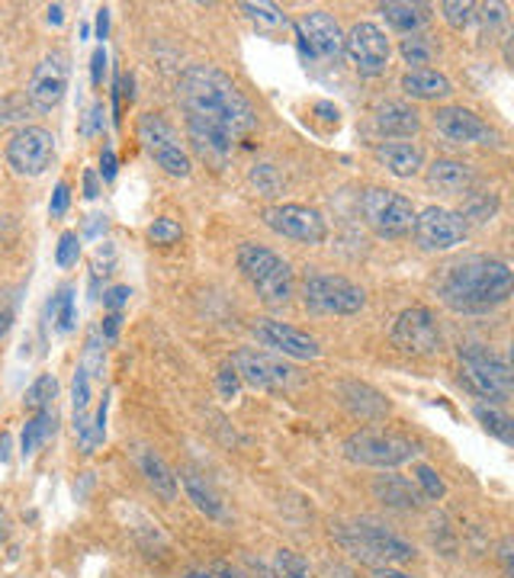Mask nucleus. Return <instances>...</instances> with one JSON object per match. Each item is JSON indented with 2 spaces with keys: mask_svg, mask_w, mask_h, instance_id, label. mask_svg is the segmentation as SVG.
<instances>
[{
  "mask_svg": "<svg viewBox=\"0 0 514 578\" xmlns=\"http://www.w3.org/2000/svg\"><path fill=\"white\" fill-rule=\"evenodd\" d=\"M177 100L184 110L190 145L212 164H226L238 152V145L258 129L251 100L238 90L232 77L212 65H190L181 75Z\"/></svg>",
  "mask_w": 514,
  "mask_h": 578,
  "instance_id": "nucleus-1",
  "label": "nucleus"
},
{
  "mask_svg": "<svg viewBox=\"0 0 514 578\" xmlns=\"http://www.w3.org/2000/svg\"><path fill=\"white\" fill-rule=\"evenodd\" d=\"M514 290L512 268L499 258L470 254L440 270L437 296L453 312H492L505 306Z\"/></svg>",
  "mask_w": 514,
  "mask_h": 578,
  "instance_id": "nucleus-2",
  "label": "nucleus"
},
{
  "mask_svg": "<svg viewBox=\"0 0 514 578\" xmlns=\"http://www.w3.org/2000/svg\"><path fill=\"white\" fill-rule=\"evenodd\" d=\"M331 537L338 539L354 559L380 569V566H398V563H412L415 559V546L408 539H402L393 531H386L380 521L360 517L351 524H335Z\"/></svg>",
  "mask_w": 514,
  "mask_h": 578,
  "instance_id": "nucleus-3",
  "label": "nucleus"
},
{
  "mask_svg": "<svg viewBox=\"0 0 514 578\" xmlns=\"http://www.w3.org/2000/svg\"><path fill=\"white\" fill-rule=\"evenodd\" d=\"M238 270L244 273V280L254 286V293L267 303V306H286L293 296V270L280 258L277 251L264 248V244H241L238 248Z\"/></svg>",
  "mask_w": 514,
  "mask_h": 578,
  "instance_id": "nucleus-4",
  "label": "nucleus"
},
{
  "mask_svg": "<svg viewBox=\"0 0 514 578\" xmlns=\"http://www.w3.org/2000/svg\"><path fill=\"white\" fill-rule=\"evenodd\" d=\"M460 380L463 385L485 399L489 405H505L512 399V367L505 357L479 345L460 347Z\"/></svg>",
  "mask_w": 514,
  "mask_h": 578,
  "instance_id": "nucleus-5",
  "label": "nucleus"
},
{
  "mask_svg": "<svg viewBox=\"0 0 514 578\" xmlns=\"http://www.w3.org/2000/svg\"><path fill=\"white\" fill-rule=\"evenodd\" d=\"M418 447L393 430H380V427H363L354 430L345 440V457L357 466H373V469H396L415 460Z\"/></svg>",
  "mask_w": 514,
  "mask_h": 578,
  "instance_id": "nucleus-6",
  "label": "nucleus"
},
{
  "mask_svg": "<svg viewBox=\"0 0 514 578\" xmlns=\"http://www.w3.org/2000/svg\"><path fill=\"white\" fill-rule=\"evenodd\" d=\"M303 303L318 315H357L367 306V293L354 280L338 273H309L303 280Z\"/></svg>",
  "mask_w": 514,
  "mask_h": 578,
  "instance_id": "nucleus-7",
  "label": "nucleus"
},
{
  "mask_svg": "<svg viewBox=\"0 0 514 578\" xmlns=\"http://www.w3.org/2000/svg\"><path fill=\"white\" fill-rule=\"evenodd\" d=\"M360 216L380 238H405L415 226V206L408 196L383 187H370L360 196Z\"/></svg>",
  "mask_w": 514,
  "mask_h": 578,
  "instance_id": "nucleus-8",
  "label": "nucleus"
},
{
  "mask_svg": "<svg viewBox=\"0 0 514 578\" xmlns=\"http://www.w3.org/2000/svg\"><path fill=\"white\" fill-rule=\"evenodd\" d=\"M296 42L306 65H338L345 55V33L325 10H309L296 20Z\"/></svg>",
  "mask_w": 514,
  "mask_h": 578,
  "instance_id": "nucleus-9",
  "label": "nucleus"
},
{
  "mask_svg": "<svg viewBox=\"0 0 514 578\" xmlns=\"http://www.w3.org/2000/svg\"><path fill=\"white\" fill-rule=\"evenodd\" d=\"M412 235L418 241L422 251H453L467 241L470 235V226L467 219L457 212V209H444V206H428L422 212H415V226H412Z\"/></svg>",
  "mask_w": 514,
  "mask_h": 578,
  "instance_id": "nucleus-10",
  "label": "nucleus"
},
{
  "mask_svg": "<svg viewBox=\"0 0 514 578\" xmlns=\"http://www.w3.org/2000/svg\"><path fill=\"white\" fill-rule=\"evenodd\" d=\"M139 139H142L145 152L155 157L161 171H167L171 177H190V171H194L190 154L184 152L177 132L158 113H145L139 119Z\"/></svg>",
  "mask_w": 514,
  "mask_h": 578,
  "instance_id": "nucleus-11",
  "label": "nucleus"
},
{
  "mask_svg": "<svg viewBox=\"0 0 514 578\" xmlns=\"http://www.w3.org/2000/svg\"><path fill=\"white\" fill-rule=\"evenodd\" d=\"M68 80H72V58H68V52H62V48L48 52L40 65H36L33 77H30V87H26L30 107L40 110V113H52L65 100Z\"/></svg>",
  "mask_w": 514,
  "mask_h": 578,
  "instance_id": "nucleus-12",
  "label": "nucleus"
},
{
  "mask_svg": "<svg viewBox=\"0 0 514 578\" xmlns=\"http://www.w3.org/2000/svg\"><path fill=\"white\" fill-rule=\"evenodd\" d=\"M393 345L412 357H435L444 345L435 312L425 306L405 308L393 325Z\"/></svg>",
  "mask_w": 514,
  "mask_h": 578,
  "instance_id": "nucleus-13",
  "label": "nucleus"
},
{
  "mask_svg": "<svg viewBox=\"0 0 514 578\" xmlns=\"http://www.w3.org/2000/svg\"><path fill=\"white\" fill-rule=\"evenodd\" d=\"M390 39L376 23H357L345 36V55L360 77H376L390 65Z\"/></svg>",
  "mask_w": 514,
  "mask_h": 578,
  "instance_id": "nucleus-14",
  "label": "nucleus"
},
{
  "mask_svg": "<svg viewBox=\"0 0 514 578\" xmlns=\"http://www.w3.org/2000/svg\"><path fill=\"white\" fill-rule=\"evenodd\" d=\"M264 226L283 238H293L299 244H321L328 238V226L318 209L299 206V203H280L264 209Z\"/></svg>",
  "mask_w": 514,
  "mask_h": 578,
  "instance_id": "nucleus-15",
  "label": "nucleus"
},
{
  "mask_svg": "<svg viewBox=\"0 0 514 578\" xmlns=\"http://www.w3.org/2000/svg\"><path fill=\"white\" fill-rule=\"evenodd\" d=\"M55 154V139L42 126H26L7 142V161L20 177H40L52 164Z\"/></svg>",
  "mask_w": 514,
  "mask_h": 578,
  "instance_id": "nucleus-16",
  "label": "nucleus"
},
{
  "mask_svg": "<svg viewBox=\"0 0 514 578\" xmlns=\"http://www.w3.org/2000/svg\"><path fill=\"white\" fill-rule=\"evenodd\" d=\"M232 370L238 373V380L261 392H280L293 383V370L283 367L280 360L267 357L264 350H254V347H241L232 353Z\"/></svg>",
  "mask_w": 514,
  "mask_h": 578,
  "instance_id": "nucleus-17",
  "label": "nucleus"
},
{
  "mask_svg": "<svg viewBox=\"0 0 514 578\" xmlns=\"http://www.w3.org/2000/svg\"><path fill=\"white\" fill-rule=\"evenodd\" d=\"M435 129L457 145H495V129L482 122V116L467 110V107H437Z\"/></svg>",
  "mask_w": 514,
  "mask_h": 578,
  "instance_id": "nucleus-18",
  "label": "nucleus"
},
{
  "mask_svg": "<svg viewBox=\"0 0 514 578\" xmlns=\"http://www.w3.org/2000/svg\"><path fill=\"white\" fill-rule=\"evenodd\" d=\"M254 335L264 347L277 350L283 357H293V360H316L321 353V347L313 335H306V331H299L286 321H277V318H258Z\"/></svg>",
  "mask_w": 514,
  "mask_h": 578,
  "instance_id": "nucleus-19",
  "label": "nucleus"
},
{
  "mask_svg": "<svg viewBox=\"0 0 514 578\" xmlns=\"http://www.w3.org/2000/svg\"><path fill=\"white\" fill-rule=\"evenodd\" d=\"M428 187L440 196H467L475 187L473 167L457 157H437L428 167Z\"/></svg>",
  "mask_w": 514,
  "mask_h": 578,
  "instance_id": "nucleus-20",
  "label": "nucleus"
},
{
  "mask_svg": "<svg viewBox=\"0 0 514 578\" xmlns=\"http://www.w3.org/2000/svg\"><path fill=\"white\" fill-rule=\"evenodd\" d=\"M373 129L386 139H412L422 129V119L408 103L383 100L373 107Z\"/></svg>",
  "mask_w": 514,
  "mask_h": 578,
  "instance_id": "nucleus-21",
  "label": "nucleus"
},
{
  "mask_svg": "<svg viewBox=\"0 0 514 578\" xmlns=\"http://www.w3.org/2000/svg\"><path fill=\"white\" fill-rule=\"evenodd\" d=\"M373 157L396 177H415L425 167V152L415 142H380Z\"/></svg>",
  "mask_w": 514,
  "mask_h": 578,
  "instance_id": "nucleus-22",
  "label": "nucleus"
},
{
  "mask_svg": "<svg viewBox=\"0 0 514 578\" xmlns=\"http://www.w3.org/2000/svg\"><path fill=\"white\" fill-rule=\"evenodd\" d=\"M402 94L412 100H444L453 94V84L435 68H408L402 75Z\"/></svg>",
  "mask_w": 514,
  "mask_h": 578,
  "instance_id": "nucleus-23",
  "label": "nucleus"
},
{
  "mask_svg": "<svg viewBox=\"0 0 514 578\" xmlns=\"http://www.w3.org/2000/svg\"><path fill=\"white\" fill-rule=\"evenodd\" d=\"M341 395H345V405L354 412L357 418L363 422H376L390 412V402L367 383H345L341 385Z\"/></svg>",
  "mask_w": 514,
  "mask_h": 578,
  "instance_id": "nucleus-24",
  "label": "nucleus"
},
{
  "mask_svg": "<svg viewBox=\"0 0 514 578\" xmlns=\"http://www.w3.org/2000/svg\"><path fill=\"white\" fill-rule=\"evenodd\" d=\"M373 495L386 508H398V511H412V508L422 504V495L415 492V486L402 476H380L373 482Z\"/></svg>",
  "mask_w": 514,
  "mask_h": 578,
  "instance_id": "nucleus-25",
  "label": "nucleus"
},
{
  "mask_svg": "<svg viewBox=\"0 0 514 578\" xmlns=\"http://www.w3.org/2000/svg\"><path fill=\"white\" fill-rule=\"evenodd\" d=\"M380 13L386 17V23L396 30V33H418L428 20H431V7L428 3H383Z\"/></svg>",
  "mask_w": 514,
  "mask_h": 578,
  "instance_id": "nucleus-26",
  "label": "nucleus"
},
{
  "mask_svg": "<svg viewBox=\"0 0 514 578\" xmlns=\"http://www.w3.org/2000/svg\"><path fill=\"white\" fill-rule=\"evenodd\" d=\"M181 482H184V489H187V499L194 501L206 517H216V521L226 517V504H222V499L216 495V489H212L199 472L184 469V472H181Z\"/></svg>",
  "mask_w": 514,
  "mask_h": 578,
  "instance_id": "nucleus-27",
  "label": "nucleus"
},
{
  "mask_svg": "<svg viewBox=\"0 0 514 578\" xmlns=\"http://www.w3.org/2000/svg\"><path fill=\"white\" fill-rule=\"evenodd\" d=\"M139 462H142V476L155 489V495H161L164 501L177 499V476L171 472V466L161 460L155 450H145Z\"/></svg>",
  "mask_w": 514,
  "mask_h": 578,
  "instance_id": "nucleus-28",
  "label": "nucleus"
},
{
  "mask_svg": "<svg viewBox=\"0 0 514 578\" xmlns=\"http://www.w3.org/2000/svg\"><path fill=\"white\" fill-rule=\"evenodd\" d=\"M258 572H261V578H316L306 556H299L296 549H277L267 566L258 563Z\"/></svg>",
  "mask_w": 514,
  "mask_h": 578,
  "instance_id": "nucleus-29",
  "label": "nucleus"
},
{
  "mask_svg": "<svg viewBox=\"0 0 514 578\" xmlns=\"http://www.w3.org/2000/svg\"><path fill=\"white\" fill-rule=\"evenodd\" d=\"M241 13L261 30V33H277L286 26V13L280 10L277 3H267V0H244L241 3Z\"/></svg>",
  "mask_w": 514,
  "mask_h": 578,
  "instance_id": "nucleus-30",
  "label": "nucleus"
},
{
  "mask_svg": "<svg viewBox=\"0 0 514 578\" xmlns=\"http://www.w3.org/2000/svg\"><path fill=\"white\" fill-rule=\"evenodd\" d=\"M48 321L55 325V331L58 335H68L72 328H75V321H78V312H75V293L68 290V286H62L52 299H48Z\"/></svg>",
  "mask_w": 514,
  "mask_h": 578,
  "instance_id": "nucleus-31",
  "label": "nucleus"
},
{
  "mask_svg": "<svg viewBox=\"0 0 514 578\" xmlns=\"http://www.w3.org/2000/svg\"><path fill=\"white\" fill-rule=\"evenodd\" d=\"M52 430H55V412H52V408L36 412V415L26 422V427H23V457H33Z\"/></svg>",
  "mask_w": 514,
  "mask_h": 578,
  "instance_id": "nucleus-32",
  "label": "nucleus"
},
{
  "mask_svg": "<svg viewBox=\"0 0 514 578\" xmlns=\"http://www.w3.org/2000/svg\"><path fill=\"white\" fill-rule=\"evenodd\" d=\"M475 422L482 424L492 437H499L502 444H512L514 440V424L505 412H499L495 405H475L473 408Z\"/></svg>",
  "mask_w": 514,
  "mask_h": 578,
  "instance_id": "nucleus-33",
  "label": "nucleus"
},
{
  "mask_svg": "<svg viewBox=\"0 0 514 578\" xmlns=\"http://www.w3.org/2000/svg\"><path fill=\"white\" fill-rule=\"evenodd\" d=\"M398 52H402V58L408 62V65H415V68H425V65H431V58H435V42L428 36H422V33H412V36L402 39V45H398Z\"/></svg>",
  "mask_w": 514,
  "mask_h": 578,
  "instance_id": "nucleus-34",
  "label": "nucleus"
},
{
  "mask_svg": "<svg viewBox=\"0 0 514 578\" xmlns=\"http://www.w3.org/2000/svg\"><path fill=\"white\" fill-rule=\"evenodd\" d=\"M495 212H499V196L495 193H467V203H463L460 216L470 226V222H489Z\"/></svg>",
  "mask_w": 514,
  "mask_h": 578,
  "instance_id": "nucleus-35",
  "label": "nucleus"
},
{
  "mask_svg": "<svg viewBox=\"0 0 514 578\" xmlns=\"http://www.w3.org/2000/svg\"><path fill=\"white\" fill-rule=\"evenodd\" d=\"M58 395V383H55V377H40L36 383L26 389V395H23V405L26 408H33V412H45V408H52V399Z\"/></svg>",
  "mask_w": 514,
  "mask_h": 578,
  "instance_id": "nucleus-36",
  "label": "nucleus"
},
{
  "mask_svg": "<svg viewBox=\"0 0 514 578\" xmlns=\"http://www.w3.org/2000/svg\"><path fill=\"white\" fill-rule=\"evenodd\" d=\"M440 13H444V20H447L453 30H463V26L473 23L475 3H470V0H447V3H440Z\"/></svg>",
  "mask_w": 514,
  "mask_h": 578,
  "instance_id": "nucleus-37",
  "label": "nucleus"
},
{
  "mask_svg": "<svg viewBox=\"0 0 514 578\" xmlns=\"http://www.w3.org/2000/svg\"><path fill=\"white\" fill-rule=\"evenodd\" d=\"M149 238L155 241V244H177L181 238H184V229H181V222H174V219H155L152 226H149Z\"/></svg>",
  "mask_w": 514,
  "mask_h": 578,
  "instance_id": "nucleus-38",
  "label": "nucleus"
},
{
  "mask_svg": "<svg viewBox=\"0 0 514 578\" xmlns=\"http://www.w3.org/2000/svg\"><path fill=\"white\" fill-rule=\"evenodd\" d=\"M80 258V241L75 231H65L62 238H58V248H55V264L58 268H72V264H78Z\"/></svg>",
  "mask_w": 514,
  "mask_h": 578,
  "instance_id": "nucleus-39",
  "label": "nucleus"
},
{
  "mask_svg": "<svg viewBox=\"0 0 514 578\" xmlns=\"http://www.w3.org/2000/svg\"><path fill=\"white\" fill-rule=\"evenodd\" d=\"M415 479H418V486H422V492L428 495V499H440L444 492H447V486H444V479L437 476L431 466H425V462H418L415 466Z\"/></svg>",
  "mask_w": 514,
  "mask_h": 578,
  "instance_id": "nucleus-40",
  "label": "nucleus"
},
{
  "mask_svg": "<svg viewBox=\"0 0 514 578\" xmlns=\"http://www.w3.org/2000/svg\"><path fill=\"white\" fill-rule=\"evenodd\" d=\"M251 184L264 193V196H274V193L280 190L277 171H274L271 164H261V167H254V171H251Z\"/></svg>",
  "mask_w": 514,
  "mask_h": 578,
  "instance_id": "nucleus-41",
  "label": "nucleus"
},
{
  "mask_svg": "<svg viewBox=\"0 0 514 578\" xmlns=\"http://www.w3.org/2000/svg\"><path fill=\"white\" fill-rule=\"evenodd\" d=\"M238 389H241V380H238V373L232 370V363H226V367L219 370V395H222V399H236Z\"/></svg>",
  "mask_w": 514,
  "mask_h": 578,
  "instance_id": "nucleus-42",
  "label": "nucleus"
},
{
  "mask_svg": "<svg viewBox=\"0 0 514 578\" xmlns=\"http://www.w3.org/2000/svg\"><path fill=\"white\" fill-rule=\"evenodd\" d=\"M68 203H72V190H68V184L62 181V184H55L52 203H48V212L58 219V216H65V212H68Z\"/></svg>",
  "mask_w": 514,
  "mask_h": 578,
  "instance_id": "nucleus-43",
  "label": "nucleus"
},
{
  "mask_svg": "<svg viewBox=\"0 0 514 578\" xmlns=\"http://www.w3.org/2000/svg\"><path fill=\"white\" fill-rule=\"evenodd\" d=\"M129 296H132V290H129V286H113V290H107V293H103V306L119 312V308L129 303Z\"/></svg>",
  "mask_w": 514,
  "mask_h": 578,
  "instance_id": "nucleus-44",
  "label": "nucleus"
},
{
  "mask_svg": "<svg viewBox=\"0 0 514 578\" xmlns=\"http://www.w3.org/2000/svg\"><path fill=\"white\" fill-rule=\"evenodd\" d=\"M103 72H107V52H103V45L94 52V58H90V80L100 87L103 84Z\"/></svg>",
  "mask_w": 514,
  "mask_h": 578,
  "instance_id": "nucleus-45",
  "label": "nucleus"
},
{
  "mask_svg": "<svg viewBox=\"0 0 514 578\" xmlns=\"http://www.w3.org/2000/svg\"><path fill=\"white\" fill-rule=\"evenodd\" d=\"M100 174H103V181L117 177V152L113 149H103V154H100Z\"/></svg>",
  "mask_w": 514,
  "mask_h": 578,
  "instance_id": "nucleus-46",
  "label": "nucleus"
},
{
  "mask_svg": "<svg viewBox=\"0 0 514 578\" xmlns=\"http://www.w3.org/2000/svg\"><path fill=\"white\" fill-rule=\"evenodd\" d=\"M119 312H110L107 318H103V328H100V335L107 338V341H117V335H119Z\"/></svg>",
  "mask_w": 514,
  "mask_h": 578,
  "instance_id": "nucleus-47",
  "label": "nucleus"
},
{
  "mask_svg": "<svg viewBox=\"0 0 514 578\" xmlns=\"http://www.w3.org/2000/svg\"><path fill=\"white\" fill-rule=\"evenodd\" d=\"M499 559H502L505 578H512V537L502 539V546H499Z\"/></svg>",
  "mask_w": 514,
  "mask_h": 578,
  "instance_id": "nucleus-48",
  "label": "nucleus"
},
{
  "mask_svg": "<svg viewBox=\"0 0 514 578\" xmlns=\"http://www.w3.org/2000/svg\"><path fill=\"white\" fill-rule=\"evenodd\" d=\"M84 196H87V199H97V196H100L97 171H84Z\"/></svg>",
  "mask_w": 514,
  "mask_h": 578,
  "instance_id": "nucleus-49",
  "label": "nucleus"
},
{
  "mask_svg": "<svg viewBox=\"0 0 514 578\" xmlns=\"http://www.w3.org/2000/svg\"><path fill=\"white\" fill-rule=\"evenodd\" d=\"M100 126H103V103H97V107L90 110V122L84 126V135H94Z\"/></svg>",
  "mask_w": 514,
  "mask_h": 578,
  "instance_id": "nucleus-50",
  "label": "nucleus"
},
{
  "mask_svg": "<svg viewBox=\"0 0 514 578\" xmlns=\"http://www.w3.org/2000/svg\"><path fill=\"white\" fill-rule=\"evenodd\" d=\"M110 33V7H100L97 10V39H107Z\"/></svg>",
  "mask_w": 514,
  "mask_h": 578,
  "instance_id": "nucleus-51",
  "label": "nucleus"
},
{
  "mask_svg": "<svg viewBox=\"0 0 514 578\" xmlns=\"http://www.w3.org/2000/svg\"><path fill=\"white\" fill-rule=\"evenodd\" d=\"M103 229H107V219H103V216H90V222L84 226V231H87L90 238H97Z\"/></svg>",
  "mask_w": 514,
  "mask_h": 578,
  "instance_id": "nucleus-52",
  "label": "nucleus"
},
{
  "mask_svg": "<svg viewBox=\"0 0 514 578\" xmlns=\"http://www.w3.org/2000/svg\"><path fill=\"white\" fill-rule=\"evenodd\" d=\"M62 20H65V7H62V3H52V7H48V23H52V26H62Z\"/></svg>",
  "mask_w": 514,
  "mask_h": 578,
  "instance_id": "nucleus-53",
  "label": "nucleus"
},
{
  "mask_svg": "<svg viewBox=\"0 0 514 578\" xmlns=\"http://www.w3.org/2000/svg\"><path fill=\"white\" fill-rule=\"evenodd\" d=\"M325 578H357L354 569H348V566H331L328 572H325Z\"/></svg>",
  "mask_w": 514,
  "mask_h": 578,
  "instance_id": "nucleus-54",
  "label": "nucleus"
},
{
  "mask_svg": "<svg viewBox=\"0 0 514 578\" xmlns=\"http://www.w3.org/2000/svg\"><path fill=\"white\" fill-rule=\"evenodd\" d=\"M373 578H412V576H405V572H398V569H390V566H380V569H373Z\"/></svg>",
  "mask_w": 514,
  "mask_h": 578,
  "instance_id": "nucleus-55",
  "label": "nucleus"
},
{
  "mask_svg": "<svg viewBox=\"0 0 514 578\" xmlns=\"http://www.w3.org/2000/svg\"><path fill=\"white\" fill-rule=\"evenodd\" d=\"M10 460V434H0V462Z\"/></svg>",
  "mask_w": 514,
  "mask_h": 578,
  "instance_id": "nucleus-56",
  "label": "nucleus"
},
{
  "mask_svg": "<svg viewBox=\"0 0 514 578\" xmlns=\"http://www.w3.org/2000/svg\"><path fill=\"white\" fill-rule=\"evenodd\" d=\"M10 325H13V312H0V338L10 331Z\"/></svg>",
  "mask_w": 514,
  "mask_h": 578,
  "instance_id": "nucleus-57",
  "label": "nucleus"
},
{
  "mask_svg": "<svg viewBox=\"0 0 514 578\" xmlns=\"http://www.w3.org/2000/svg\"><path fill=\"white\" fill-rule=\"evenodd\" d=\"M216 578H244L236 569H229V566H216Z\"/></svg>",
  "mask_w": 514,
  "mask_h": 578,
  "instance_id": "nucleus-58",
  "label": "nucleus"
},
{
  "mask_svg": "<svg viewBox=\"0 0 514 578\" xmlns=\"http://www.w3.org/2000/svg\"><path fill=\"white\" fill-rule=\"evenodd\" d=\"M187 578H216V576H212V572H190Z\"/></svg>",
  "mask_w": 514,
  "mask_h": 578,
  "instance_id": "nucleus-59",
  "label": "nucleus"
},
{
  "mask_svg": "<svg viewBox=\"0 0 514 578\" xmlns=\"http://www.w3.org/2000/svg\"><path fill=\"white\" fill-rule=\"evenodd\" d=\"M3 534H7V527H3V514H0V543H3Z\"/></svg>",
  "mask_w": 514,
  "mask_h": 578,
  "instance_id": "nucleus-60",
  "label": "nucleus"
}]
</instances>
